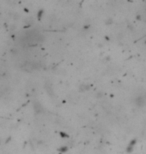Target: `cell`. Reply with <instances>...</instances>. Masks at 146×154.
<instances>
[{
	"mask_svg": "<svg viewBox=\"0 0 146 154\" xmlns=\"http://www.w3.org/2000/svg\"><path fill=\"white\" fill-rule=\"evenodd\" d=\"M145 103V100L142 98V97H138L136 100V105H138V106H142V105H144Z\"/></svg>",
	"mask_w": 146,
	"mask_h": 154,
	"instance_id": "1",
	"label": "cell"
}]
</instances>
